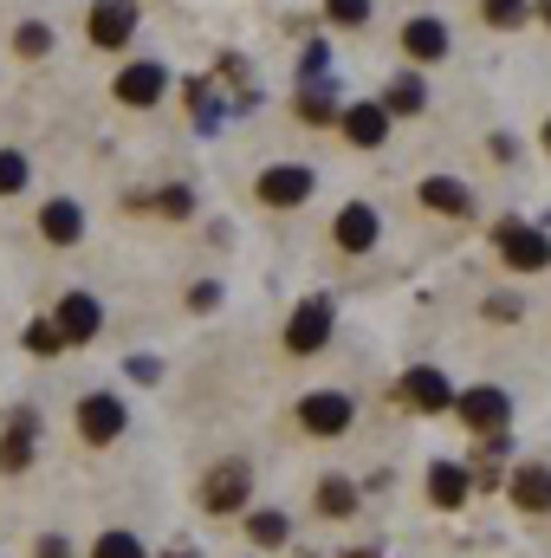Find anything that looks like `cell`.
Returning <instances> with one entry per match:
<instances>
[{"instance_id":"6da1fadb","label":"cell","mask_w":551,"mask_h":558,"mask_svg":"<svg viewBox=\"0 0 551 558\" xmlns=\"http://www.w3.org/2000/svg\"><path fill=\"white\" fill-rule=\"evenodd\" d=\"M500 254H506V267H519V274H546L551 267V234L546 228H526V221H500Z\"/></svg>"},{"instance_id":"7a4b0ae2","label":"cell","mask_w":551,"mask_h":558,"mask_svg":"<svg viewBox=\"0 0 551 558\" xmlns=\"http://www.w3.org/2000/svg\"><path fill=\"white\" fill-rule=\"evenodd\" d=\"M357 422V403L344 397V390H311L305 403H298V428L305 435H344Z\"/></svg>"},{"instance_id":"3957f363","label":"cell","mask_w":551,"mask_h":558,"mask_svg":"<svg viewBox=\"0 0 551 558\" xmlns=\"http://www.w3.org/2000/svg\"><path fill=\"white\" fill-rule=\"evenodd\" d=\"M311 189H318V175L305 162H273L260 175V202L267 208H298V202H311Z\"/></svg>"},{"instance_id":"277c9868","label":"cell","mask_w":551,"mask_h":558,"mask_svg":"<svg viewBox=\"0 0 551 558\" xmlns=\"http://www.w3.org/2000/svg\"><path fill=\"white\" fill-rule=\"evenodd\" d=\"M247 487H254L247 461H221V468L201 481V507H208V513H234V507L247 500Z\"/></svg>"},{"instance_id":"5b68a950","label":"cell","mask_w":551,"mask_h":558,"mask_svg":"<svg viewBox=\"0 0 551 558\" xmlns=\"http://www.w3.org/2000/svg\"><path fill=\"white\" fill-rule=\"evenodd\" d=\"M461 422H467V428H480V435H500V428L513 422V397H506V390H493V384H480V390H467V397H461Z\"/></svg>"},{"instance_id":"8992f818","label":"cell","mask_w":551,"mask_h":558,"mask_svg":"<svg viewBox=\"0 0 551 558\" xmlns=\"http://www.w3.org/2000/svg\"><path fill=\"white\" fill-rule=\"evenodd\" d=\"M52 325H59V338H65V344H85V338H98V325H105V305H98L91 292H65Z\"/></svg>"},{"instance_id":"52a82bcc","label":"cell","mask_w":551,"mask_h":558,"mask_svg":"<svg viewBox=\"0 0 551 558\" xmlns=\"http://www.w3.org/2000/svg\"><path fill=\"white\" fill-rule=\"evenodd\" d=\"M85 33H91V46H124L137 33V7L131 0H98L91 20H85Z\"/></svg>"},{"instance_id":"ba28073f","label":"cell","mask_w":551,"mask_h":558,"mask_svg":"<svg viewBox=\"0 0 551 558\" xmlns=\"http://www.w3.org/2000/svg\"><path fill=\"white\" fill-rule=\"evenodd\" d=\"M325 338H331V299H305L285 325V344L292 351H325Z\"/></svg>"},{"instance_id":"9c48e42d","label":"cell","mask_w":551,"mask_h":558,"mask_svg":"<svg viewBox=\"0 0 551 558\" xmlns=\"http://www.w3.org/2000/svg\"><path fill=\"white\" fill-rule=\"evenodd\" d=\"M162 92H169V72H162L156 59H143V65H124V72H118V98L137 105V111L143 105H156Z\"/></svg>"},{"instance_id":"30bf717a","label":"cell","mask_w":551,"mask_h":558,"mask_svg":"<svg viewBox=\"0 0 551 558\" xmlns=\"http://www.w3.org/2000/svg\"><path fill=\"white\" fill-rule=\"evenodd\" d=\"M78 428H85V441H118L124 435V403L118 397H85L78 403Z\"/></svg>"},{"instance_id":"8fae6325","label":"cell","mask_w":551,"mask_h":558,"mask_svg":"<svg viewBox=\"0 0 551 558\" xmlns=\"http://www.w3.org/2000/svg\"><path fill=\"white\" fill-rule=\"evenodd\" d=\"M403 403H415V410H448V403H454V390H448V377H441V371L415 364L409 377H403Z\"/></svg>"},{"instance_id":"7c38bea8","label":"cell","mask_w":551,"mask_h":558,"mask_svg":"<svg viewBox=\"0 0 551 558\" xmlns=\"http://www.w3.org/2000/svg\"><path fill=\"white\" fill-rule=\"evenodd\" d=\"M344 137L357 143V149H377V143L390 137V111L383 105H351L344 111Z\"/></svg>"},{"instance_id":"4fadbf2b","label":"cell","mask_w":551,"mask_h":558,"mask_svg":"<svg viewBox=\"0 0 551 558\" xmlns=\"http://www.w3.org/2000/svg\"><path fill=\"white\" fill-rule=\"evenodd\" d=\"M39 234H46L52 247H72V241L85 234V215H78V202H46V208H39Z\"/></svg>"},{"instance_id":"5bb4252c","label":"cell","mask_w":551,"mask_h":558,"mask_svg":"<svg viewBox=\"0 0 551 558\" xmlns=\"http://www.w3.org/2000/svg\"><path fill=\"white\" fill-rule=\"evenodd\" d=\"M338 247H351V254L377 247V208H364V202L338 208Z\"/></svg>"},{"instance_id":"9a60e30c","label":"cell","mask_w":551,"mask_h":558,"mask_svg":"<svg viewBox=\"0 0 551 558\" xmlns=\"http://www.w3.org/2000/svg\"><path fill=\"white\" fill-rule=\"evenodd\" d=\"M403 52H409V59H441V52H448V26H441L434 13L409 20V26H403Z\"/></svg>"},{"instance_id":"2e32d148","label":"cell","mask_w":551,"mask_h":558,"mask_svg":"<svg viewBox=\"0 0 551 558\" xmlns=\"http://www.w3.org/2000/svg\"><path fill=\"white\" fill-rule=\"evenodd\" d=\"M513 500L526 507V513H546L551 507V468H513Z\"/></svg>"},{"instance_id":"e0dca14e","label":"cell","mask_w":551,"mask_h":558,"mask_svg":"<svg viewBox=\"0 0 551 558\" xmlns=\"http://www.w3.org/2000/svg\"><path fill=\"white\" fill-rule=\"evenodd\" d=\"M421 202H428L434 215H474V195H467L461 182H448V175H428V182H421Z\"/></svg>"},{"instance_id":"ac0fdd59","label":"cell","mask_w":551,"mask_h":558,"mask_svg":"<svg viewBox=\"0 0 551 558\" xmlns=\"http://www.w3.org/2000/svg\"><path fill=\"white\" fill-rule=\"evenodd\" d=\"M428 500H434V507H461V500H467V468L434 461V468H428Z\"/></svg>"},{"instance_id":"d6986e66","label":"cell","mask_w":551,"mask_h":558,"mask_svg":"<svg viewBox=\"0 0 551 558\" xmlns=\"http://www.w3.org/2000/svg\"><path fill=\"white\" fill-rule=\"evenodd\" d=\"M33 461V416H13V428L0 435V474H20Z\"/></svg>"},{"instance_id":"ffe728a7","label":"cell","mask_w":551,"mask_h":558,"mask_svg":"<svg viewBox=\"0 0 551 558\" xmlns=\"http://www.w3.org/2000/svg\"><path fill=\"white\" fill-rule=\"evenodd\" d=\"M298 118L305 124H325L331 118V78L318 72V78H298Z\"/></svg>"},{"instance_id":"44dd1931","label":"cell","mask_w":551,"mask_h":558,"mask_svg":"<svg viewBox=\"0 0 551 558\" xmlns=\"http://www.w3.org/2000/svg\"><path fill=\"white\" fill-rule=\"evenodd\" d=\"M421 105H428V85H421L415 72H403V78L390 85V105H383V111H390V118H409V111H421Z\"/></svg>"},{"instance_id":"7402d4cb","label":"cell","mask_w":551,"mask_h":558,"mask_svg":"<svg viewBox=\"0 0 551 558\" xmlns=\"http://www.w3.org/2000/svg\"><path fill=\"white\" fill-rule=\"evenodd\" d=\"M247 539L254 546H285L292 526H285V513H247Z\"/></svg>"},{"instance_id":"603a6c76","label":"cell","mask_w":551,"mask_h":558,"mask_svg":"<svg viewBox=\"0 0 551 558\" xmlns=\"http://www.w3.org/2000/svg\"><path fill=\"white\" fill-rule=\"evenodd\" d=\"M318 507H325V513H331V520H344V513H351V507H357V487H351V481H344V474H331V481H325V487H318Z\"/></svg>"},{"instance_id":"cb8c5ba5","label":"cell","mask_w":551,"mask_h":558,"mask_svg":"<svg viewBox=\"0 0 551 558\" xmlns=\"http://www.w3.org/2000/svg\"><path fill=\"white\" fill-rule=\"evenodd\" d=\"M188 105H195L201 131H215V124H221V98H215V85H208V78H195V85H188Z\"/></svg>"},{"instance_id":"d4e9b609","label":"cell","mask_w":551,"mask_h":558,"mask_svg":"<svg viewBox=\"0 0 551 558\" xmlns=\"http://www.w3.org/2000/svg\"><path fill=\"white\" fill-rule=\"evenodd\" d=\"M13 46H20L26 59H39V52H52V26H39V20H26V26L13 33Z\"/></svg>"},{"instance_id":"484cf974","label":"cell","mask_w":551,"mask_h":558,"mask_svg":"<svg viewBox=\"0 0 551 558\" xmlns=\"http://www.w3.org/2000/svg\"><path fill=\"white\" fill-rule=\"evenodd\" d=\"M20 189H26V156L0 149V195H20Z\"/></svg>"},{"instance_id":"4316f807","label":"cell","mask_w":551,"mask_h":558,"mask_svg":"<svg viewBox=\"0 0 551 558\" xmlns=\"http://www.w3.org/2000/svg\"><path fill=\"white\" fill-rule=\"evenodd\" d=\"M91 558H143V539H131V533H105V539L91 546Z\"/></svg>"},{"instance_id":"83f0119b","label":"cell","mask_w":551,"mask_h":558,"mask_svg":"<svg viewBox=\"0 0 551 558\" xmlns=\"http://www.w3.org/2000/svg\"><path fill=\"white\" fill-rule=\"evenodd\" d=\"M480 13H487V26H519L526 0H480Z\"/></svg>"},{"instance_id":"f1b7e54d","label":"cell","mask_w":551,"mask_h":558,"mask_svg":"<svg viewBox=\"0 0 551 558\" xmlns=\"http://www.w3.org/2000/svg\"><path fill=\"white\" fill-rule=\"evenodd\" d=\"M26 351H39V357H52V351H65V338H59V325H46V318H39V325L26 331Z\"/></svg>"},{"instance_id":"f546056e","label":"cell","mask_w":551,"mask_h":558,"mask_svg":"<svg viewBox=\"0 0 551 558\" xmlns=\"http://www.w3.org/2000/svg\"><path fill=\"white\" fill-rule=\"evenodd\" d=\"M325 13H331L338 26H364V20H370V0H325Z\"/></svg>"},{"instance_id":"4dcf8cb0","label":"cell","mask_w":551,"mask_h":558,"mask_svg":"<svg viewBox=\"0 0 551 558\" xmlns=\"http://www.w3.org/2000/svg\"><path fill=\"white\" fill-rule=\"evenodd\" d=\"M156 208H162V215H188V189H162Z\"/></svg>"},{"instance_id":"1f68e13d","label":"cell","mask_w":551,"mask_h":558,"mask_svg":"<svg viewBox=\"0 0 551 558\" xmlns=\"http://www.w3.org/2000/svg\"><path fill=\"white\" fill-rule=\"evenodd\" d=\"M131 377H137V384H156V377H162V364H156V357H131Z\"/></svg>"},{"instance_id":"d6a6232c","label":"cell","mask_w":551,"mask_h":558,"mask_svg":"<svg viewBox=\"0 0 551 558\" xmlns=\"http://www.w3.org/2000/svg\"><path fill=\"white\" fill-rule=\"evenodd\" d=\"M188 305H195V312H208V305H221V286H195V292H188Z\"/></svg>"},{"instance_id":"836d02e7","label":"cell","mask_w":551,"mask_h":558,"mask_svg":"<svg viewBox=\"0 0 551 558\" xmlns=\"http://www.w3.org/2000/svg\"><path fill=\"white\" fill-rule=\"evenodd\" d=\"M33 558H65V539H52V533H46V539L33 546Z\"/></svg>"},{"instance_id":"e575fe53","label":"cell","mask_w":551,"mask_h":558,"mask_svg":"<svg viewBox=\"0 0 551 558\" xmlns=\"http://www.w3.org/2000/svg\"><path fill=\"white\" fill-rule=\"evenodd\" d=\"M539 13H546V20H551V0H539Z\"/></svg>"},{"instance_id":"d590c367","label":"cell","mask_w":551,"mask_h":558,"mask_svg":"<svg viewBox=\"0 0 551 558\" xmlns=\"http://www.w3.org/2000/svg\"><path fill=\"white\" fill-rule=\"evenodd\" d=\"M169 558H195V553H169Z\"/></svg>"},{"instance_id":"8d00e7d4","label":"cell","mask_w":551,"mask_h":558,"mask_svg":"<svg viewBox=\"0 0 551 558\" xmlns=\"http://www.w3.org/2000/svg\"><path fill=\"white\" fill-rule=\"evenodd\" d=\"M546 149H551V124H546Z\"/></svg>"}]
</instances>
